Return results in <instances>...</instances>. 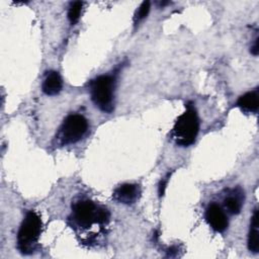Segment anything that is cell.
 I'll return each mask as SVG.
<instances>
[{
  "label": "cell",
  "mask_w": 259,
  "mask_h": 259,
  "mask_svg": "<svg viewBox=\"0 0 259 259\" xmlns=\"http://www.w3.org/2000/svg\"><path fill=\"white\" fill-rule=\"evenodd\" d=\"M199 130V121L196 111L189 103L186 111L183 112L175 121L172 130V138L175 143L182 147H187L195 142Z\"/></svg>",
  "instance_id": "6da1fadb"
},
{
  "label": "cell",
  "mask_w": 259,
  "mask_h": 259,
  "mask_svg": "<svg viewBox=\"0 0 259 259\" xmlns=\"http://www.w3.org/2000/svg\"><path fill=\"white\" fill-rule=\"evenodd\" d=\"M41 232V221L32 210L22 221L17 235V246L22 254H31Z\"/></svg>",
  "instance_id": "7a4b0ae2"
},
{
  "label": "cell",
  "mask_w": 259,
  "mask_h": 259,
  "mask_svg": "<svg viewBox=\"0 0 259 259\" xmlns=\"http://www.w3.org/2000/svg\"><path fill=\"white\" fill-rule=\"evenodd\" d=\"M114 78L102 75L93 80L91 84V99L94 104L105 112L113 110Z\"/></svg>",
  "instance_id": "3957f363"
},
{
  "label": "cell",
  "mask_w": 259,
  "mask_h": 259,
  "mask_svg": "<svg viewBox=\"0 0 259 259\" xmlns=\"http://www.w3.org/2000/svg\"><path fill=\"white\" fill-rule=\"evenodd\" d=\"M87 119L81 114H71L63 122L61 127L62 144H73L78 142L87 132Z\"/></svg>",
  "instance_id": "277c9868"
},
{
  "label": "cell",
  "mask_w": 259,
  "mask_h": 259,
  "mask_svg": "<svg viewBox=\"0 0 259 259\" xmlns=\"http://www.w3.org/2000/svg\"><path fill=\"white\" fill-rule=\"evenodd\" d=\"M73 215L76 223L84 228H90L93 223H96L97 207L90 200H80L73 206Z\"/></svg>",
  "instance_id": "5b68a950"
},
{
  "label": "cell",
  "mask_w": 259,
  "mask_h": 259,
  "mask_svg": "<svg viewBox=\"0 0 259 259\" xmlns=\"http://www.w3.org/2000/svg\"><path fill=\"white\" fill-rule=\"evenodd\" d=\"M205 218L215 232H224L228 227V219L224 210L217 203H211L206 208Z\"/></svg>",
  "instance_id": "8992f818"
},
{
  "label": "cell",
  "mask_w": 259,
  "mask_h": 259,
  "mask_svg": "<svg viewBox=\"0 0 259 259\" xmlns=\"http://www.w3.org/2000/svg\"><path fill=\"white\" fill-rule=\"evenodd\" d=\"M140 195V188L136 184L125 183L118 186L113 192V199L124 204L134 203Z\"/></svg>",
  "instance_id": "52a82bcc"
},
{
  "label": "cell",
  "mask_w": 259,
  "mask_h": 259,
  "mask_svg": "<svg viewBox=\"0 0 259 259\" xmlns=\"http://www.w3.org/2000/svg\"><path fill=\"white\" fill-rule=\"evenodd\" d=\"M63 87V81L60 74L56 71H51L42 83V91L47 95H57Z\"/></svg>",
  "instance_id": "ba28073f"
},
{
  "label": "cell",
  "mask_w": 259,
  "mask_h": 259,
  "mask_svg": "<svg viewBox=\"0 0 259 259\" xmlns=\"http://www.w3.org/2000/svg\"><path fill=\"white\" fill-rule=\"evenodd\" d=\"M237 105L244 111L256 112L259 106L258 90L250 91L240 96V98L237 101Z\"/></svg>",
  "instance_id": "9c48e42d"
},
{
  "label": "cell",
  "mask_w": 259,
  "mask_h": 259,
  "mask_svg": "<svg viewBox=\"0 0 259 259\" xmlns=\"http://www.w3.org/2000/svg\"><path fill=\"white\" fill-rule=\"evenodd\" d=\"M250 232L248 236V249L251 252L257 253L259 250V232H258V210L255 208L250 226Z\"/></svg>",
  "instance_id": "30bf717a"
},
{
  "label": "cell",
  "mask_w": 259,
  "mask_h": 259,
  "mask_svg": "<svg viewBox=\"0 0 259 259\" xmlns=\"http://www.w3.org/2000/svg\"><path fill=\"white\" fill-rule=\"evenodd\" d=\"M241 200L237 196H228L225 199V206L227 207L228 211L232 214H237L241 210Z\"/></svg>",
  "instance_id": "8fae6325"
},
{
  "label": "cell",
  "mask_w": 259,
  "mask_h": 259,
  "mask_svg": "<svg viewBox=\"0 0 259 259\" xmlns=\"http://www.w3.org/2000/svg\"><path fill=\"white\" fill-rule=\"evenodd\" d=\"M81 9H82V2L75 1L71 4L69 11H68V18L72 24H74L78 21V19L80 17Z\"/></svg>",
  "instance_id": "7c38bea8"
},
{
  "label": "cell",
  "mask_w": 259,
  "mask_h": 259,
  "mask_svg": "<svg viewBox=\"0 0 259 259\" xmlns=\"http://www.w3.org/2000/svg\"><path fill=\"white\" fill-rule=\"evenodd\" d=\"M150 2L149 1H144L141 5H140V7H139V9H138V11H137V13H136V16H135V19L137 20V21H140V20H142V19H144L147 15H148V13H149V11H150Z\"/></svg>",
  "instance_id": "4fadbf2b"
},
{
  "label": "cell",
  "mask_w": 259,
  "mask_h": 259,
  "mask_svg": "<svg viewBox=\"0 0 259 259\" xmlns=\"http://www.w3.org/2000/svg\"><path fill=\"white\" fill-rule=\"evenodd\" d=\"M109 220V212L107 209L102 207H97L96 211V223L98 224H105Z\"/></svg>",
  "instance_id": "5bb4252c"
},
{
  "label": "cell",
  "mask_w": 259,
  "mask_h": 259,
  "mask_svg": "<svg viewBox=\"0 0 259 259\" xmlns=\"http://www.w3.org/2000/svg\"><path fill=\"white\" fill-rule=\"evenodd\" d=\"M169 177H170V174H167V176L162 179L159 183V187H158V192H159V196H163L164 193H165V190H166V187H167V183H168V180H169Z\"/></svg>",
  "instance_id": "9a60e30c"
},
{
  "label": "cell",
  "mask_w": 259,
  "mask_h": 259,
  "mask_svg": "<svg viewBox=\"0 0 259 259\" xmlns=\"http://www.w3.org/2000/svg\"><path fill=\"white\" fill-rule=\"evenodd\" d=\"M251 53H252L254 56H257V55H258V37L255 39L254 45L251 47Z\"/></svg>",
  "instance_id": "2e32d148"
}]
</instances>
